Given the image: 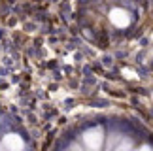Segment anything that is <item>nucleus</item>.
<instances>
[{"mask_svg":"<svg viewBox=\"0 0 153 151\" xmlns=\"http://www.w3.org/2000/svg\"><path fill=\"white\" fill-rule=\"evenodd\" d=\"M53 151H153V130L123 119L89 121L68 132Z\"/></svg>","mask_w":153,"mask_h":151,"instance_id":"f257e3e1","label":"nucleus"},{"mask_svg":"<svg viewBox=\"0 0 153 151\" xmlns=\"http://www.w3.org/2000/svg\"><path fill=\"white\" fill-rule=\"evenodd\" d=\"M0 151H28L25 136L13 129H4V121L0 125Z\"/></svg>","mask_w":153,"mask_h":151,"instance_id":"f03ea898","label":"nucleus"}]
</instances>
